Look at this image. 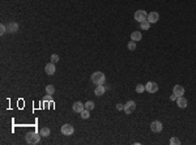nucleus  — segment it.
Masks as SVG:
<instances>
[{"label":"nucleus","mask_w":196,"mask_h":145,"mask_svg":"<svg viewBox=\"0 0 196 145\" xmlns=\"http://www.w3.org/2000/svg\"><path fill=\"white\" fill-rule=\"evenodd\" d=\"M41 133H38V132H29L28 135H26V142L28 144H30V145H35V144H39V141H41Z\"/></svg>","instance_id":"f257e3e1"},{"label":"nucleus","mask_w":196,"mask_h":145,"mask_svg":"<svg viewBox=\"0 0 196 145\" xmlns=\"http://www.w3.org/2000/svg\"><path fill=\"white\" fill-rule=\"evenodd\" d=\"M105 81H106V76L102 72L97 71L92 74V82L95 85H102V84H105Z\"/></svg>","instance_id":"f03ea898"},{"label":"nucleus","mask_w":196,"mask_h":145,"mask_svg":"<svg viewBox=\"0 0 196 145\" xmlns=\"http://www.w3.org/2000/svg\"><path fill=\"white\" fill-rule=\"evenodd\" d=\"M133 17H135L136 21H139L141 24L143 21H145V20L148 19V13L145 12V11H143V9H139V11H136V12H135Z\"/></svg>","instance_id":"7ed1b4c3"},{"label":"nucleus","mask_w":196,"mask_h":145,"mask_svg":"<svg viewBox=\"0 0 196 145\" xmlns=\"http://www.w3.org/2000/svg\"><path fill=\"white\" fill-rule=\"evenodd\" d=\"M145 90H147L148 93H156L158 92V85H157L156 82H153V81H149V82L145 84Z\"/></svg>","instance_id":"20e7f679"},{"label":"nucleus","mask_w":196,"mask_h":145,"mask_svg":"<svg viewBox=\"0 0 196 145\" xmlns=\"http://www.w3.org/2000/svg\"><path fill=\"white\" fill-rule=\"evenodd\" d=\"M61 133L65 136H71L72 133L75 132V128L72 124H64V126H61Z\"/></svg>","instance_id":"39448f33"},{"label":"nucleus","mask_w":196,"mask_h":145,"mask_svg":"<svg viewBox=\"0 0 196 145\" xmlns=\"http://www.w3.org/2000/svg\"><path fill=\"white\" fill-rule=\"evenodd\" d=\"M135 108H136V103L133 101H128L124 105V112H126L127 115H129V114H132V112L135 111Z\"/></svg>","instance_id":"423d86ee"},{"label":"nucleus","mask_w":196,"mask_h":145,"mask_svg":"<svg viewBox=\"0 0 196 145\" xmlns=\"http://www.w3.org/2000/svg\"><path fill=\"white\" fill-rule=\"evenodd\" d=\"M162 128H163V126H162V123H161L159 120H154V122H152V124H150V130L153 131L154 133L161 132V131H162Z\"/></svg>","instance_id":"0eeeda50"},{"label":"nucleus","mask_w":196,"mask_h":145,"mask_svg":"<svg viewBox=\"0 0 196 145\" xmlns=\"http://www.w3.org/2000/svg\"><path fill=\"white\" fill-rule=\"evenodd\" d=\"M55 71H56L55 63H52V62L47 63L46 67H45V72H46L47 74H54V73H55Z\"/></svg>","instance_id":"6e6552de"},{"label":"nucleus","mask_w":196,"mask_h":145,"mask_svg":"<svg viewBox=\"0 0 196 145\" xmlns=\"http://www.w3.org/2000/svg\"><path fill=\"white\" fill-rule=\"evenodd\" d=\"M72 110L75 112H81L83 110H85V103H81V102H75L73 105H72Z\"/></svg>","instance_id":"1a4fd4ad"},{"label":"nucleus","mask_w":196,"mask_h":145,"mask_svg":"<svg viewBox=\"0 0 196 145\" xmlns=\"http://www.w3.org/2000/svg\"><path fill=\"white\" fill-rule=\"evenodd\" d=\"M147 20L150 22V24H156V22L159 20V15L157 12H150V13H148V19Z\"/></svg>","instance_id":"9d476101"},{"label":"nucleus","mask_w":196,"mask_h":145,"mask_svg":"<svg viewBox=\"0 0 196 145\" xmlns=\"http://www.w3.org/2000/svg\"><path fill=\"white\" fill-rule=\"evenodd\" d=\"M7 31H8V33H16V31H19V24L15 21L9 22L8 26H7Z\"/></svg>","instance_id":"9b49d317"},{"label":"nucleus","mask_w":196,"mask_h":145,"mask_svg":"<svg viewBox=\"0 0 196 145\" xmlns=\"http://www.w3.org/2000/svg\"><path fill=\"white\" fill-rule=\"evenodd\" d=\"M173 93H174L177 97H182L184 94V88L182 85H175L174 89H173Z\"/></svg>","instance_id":"f8f14e48"},{"label":"nucleus","mask_w":196,"mask_h":145,"mask_svg":"<svg viewBox=\"0 0 196 145\" xmlns=\"http://www.w3.org/2000/svg\"><path fill=\"white\" fill-rule=\"evenodd\" d=\"M177 105L179 106L181 108H186L187 107V99L184 98L183 96H182V97H178V98H177Z\"/></svg>","instance_id":"ddd939ff"},{"label":"nucleus","mask_w":196,"mask_h":145,"mask_svg":"<svg viewBox=\"0 0 196 145\" xmlns=\"http://www.w3.org/2000/svg\"><path fill=\"white\" fill-rule=\"evenodd\" d=\"M105 92H106V88L103 86V84H102V85H97L94 89L95 96H102V94H105Z\"/></svg>","instance_id":"4468645a"},{"label":"nucleus","mask_w":196,"mask_h":145,"mask_svg":"<svg viewBox=\"0 0 196 145\" xmlns=\"http://www.w3.org/2000/svg\"><path fill=\"white\" fill-rule=\"evenodd\" d=\"M143 38V35H141L140 31H132L131 34V39L132 41H135V42H139V41Z\"/></svg>","instance_id":"2eb2a0df"},{"label":"nucleus","mask_w":196,"mask_h":145,"mask_svg":"<svg viewBox=\"0 0 196 145\" xmlns=\"http://www.w3.org/2000/svg\"><path fill=\"white\" fill-rule=\"evenodd\" d=\"M39 133H41V136H42V137H47V136H50V128L43 127V128H41Z\"/></svg>","instance_id":"dca6fc26"},{"label":"nucleus","mask_w":196,"mask_h":145,"mask_svg":"<svg viewBox=\"0 0 196 145\" xmlns=\"http://www.w3.org/2000/svg\"><path fill=\"white\" fill-rule=\"evenodd\" d=\"M140 26H141V29H143V30H148V29L150 28V22L148 21V20H145V21H143L140 24Z\"/></svg>","instance_id":"f3484780"},{"label":"nucleus","mask_w":196,"mask_h":145,"mask_svg":"<svg viewBox=\"0 0 196 145\" xmlns=\"http://www.w3.org/2000/svg\"><path fill=\"white\" fill-rule=\"evenodd\" d=\"M89 112H90V111H89V110H86V108H85V110H83V111L80 112V114H81V115H80V116H81V119H89V116H90V114H89Z\"/></svg>","instance_id":"a211bd4d"},{"label":"nucleus","mask_w":196,"mask_h":145,"mask_svg":"<svg viewBox=\"0 0 196 145\" xmlns=\"http://www.w3.org/2000/svg\"><path fill=\"white\" fill-rule=\"evenodd\" d=\"M46 93L47 94H54V93H55V86H54V85H47L46 86Z\"/></svg>","instance_id":"6ab92c4d"},{"label":"nucleus","mask_w":196,"mask_h":145,"mask_svg":"<svg viewBox=\"0 0 196 145\" xmlns=\"http://www.w3.org/2000/svg\"><path fill=\"white\" fill-rule=\"evenodd\" d=\"M85 108H86V110H89V111H90V110H93V108H94V102H93V101H88L85 103Z\"/></svg>","instance_id":"aec40b11"},{"label":"nucleus","mask_w":196,"mask_h":145,"mask_svg":"<svg viewBox=\"0 0 196 145\" xmlns=\"http://www.w3.org/2000/svg\"><path fill=\"white\" fill-rule=\"evenodd\" d=\"M128 50L129 51H135L136 50V42L135 41H131V42L128 43Z\"/></svg>","instance_id":"412c9836"},{"label":"nucleus","mask_w":196,"mask_h":145,"mask_svg":"<svg viewBox=\"0 0 196 145\" xmlns=\"http://www.w3.org/2000/svg\"><path fill=\"white\" fill-rule=\"evenodd\" d=\"M170 144L171 145H179L181 144V140L178 139V137H171V139H170Z\"/></svg>","instance_id":"4be33fe9"},{"label":"nucleus","mask_w":196,"mask_h":145,"mask_svg":"<svg viewBox=\"0 0 196 145\" xmlns=\"http://www.w3.org/2000/svg\"><path fill=\"white\" fill-rule=\"evenodd\" d=\"M144 90H145V86L143 84H139L137 86H136V92L137 93H144Z\"/></svg>","instance_id":"5701e85b"},{"label":"nucleus","mask_w":196,"mask_h":145,"mask_svg":"<svg viewBox=\"0 0 196 145\" xmlns=\"http://www.w3.org/2000/svg\"><path fill=\"white\" fill-rule=\"evenodd\" d=\"M59 59H60V58H59V55H56V54H52V55H51V62L52 63H58Z\"/></svg>","instance_id":"b1692460"},{"label":"nucleus","mask_w":196,"mask_h":145,"mask_svg":"<svg viewBox=\"0 0 196 145\" xmlns=\"http://www.w3.org/2000/svg\"><path fill=\"white\" fill-rule=\"evenodd\" d=\"M5 33H7V26L4 24H1V25H0V34H1V35H4Z\"/></svg>","instance_id":"393cba45"},{"label":"nucleus","mask_w":196,"mask_h":145,"mask_svg":"<svg viewBox=\"0 0 196 145\" xmlns=\"http://www.w3.org/2000/svg\"><path fill=\"white\" fill-rule=\"evenodd\" d=\"M52 101V97H51V94H47L45 98H43V102H51Z\"/></svg>","instance_id":"a878e982"},{"label":"nucleus","mask_w":196,"mask_h":145,"mask_svg":"<svg viewBox=\"0 0 196 145\" xmlns=\"http://www.w3.org/2000/svg\"><path fill=\"white\" fill-rule=\"evenodd\" d=\"M117 110H119V111L124 110V105H122V103H117Z\"/></svg>","instance_id":"bb28decb"},{"label":"nucleus","mask_w":196,"mask_h":145,"mask_svg":"<svg viewBox=\"0 0 196 145\" xmlns=\"http://www.w3.org/2000/svg\"><path fill=\"white\" fill-rule=\"evenodd\" d=\"M177 98H178V97H177V96H175L174 93H173L171 96H170V99H171V101H175V99H177Z\"/></svg>","instance_id":"cd10ccee"}]
</instances>
